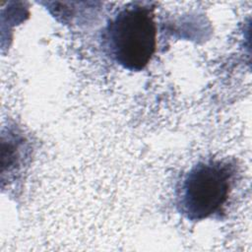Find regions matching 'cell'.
<instances>
[{
	"instance_id": "6da1fadb",
	"label": "cell",
	"mask_w": 252,
	"mask_h": 252,
	"mask_svg": "<svg viewBox=\"0 0 252 252\" xmlns=\"http://www.w3.org/2000/svg\"><path fill=\"white\" fill-rule=\"evenodd\" d=\"M156 32L153 8L132 3L109 21L102 33V46L118 65L138 72L148 65L156 50Z\"/></svg>"
},
{
	"instance_id": "7a4b0ae2",
	"label": "cell",
	"mask_w": 252,
	"mask_h": 252,
	"mask_svg": "<svg viewBox=\"0 0 252 252\" xmlns=\"http://www.w3.org/2000/svg\"><path fill=\"white\" fill-rule=\"evenodd\" d=\"M233 174L232 166L221 160L193 165L177 188L179 213L189 220H202L219 213L227 201Z\"/></svg>"
}]
</instances>
